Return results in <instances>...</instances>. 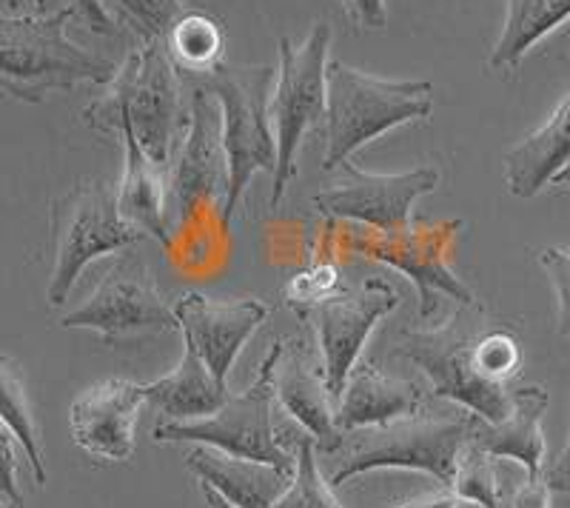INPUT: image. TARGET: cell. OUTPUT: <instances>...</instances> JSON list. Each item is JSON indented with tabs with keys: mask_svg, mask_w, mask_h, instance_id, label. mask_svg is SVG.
<instances>
[{
	"mask_svg": "<svg viewBox=\"0 0 570 508\" xmlns=\"http://www.w3.org/2000/svg\"><path fill=\"white\" fill-rule=\"evenodd\" d=\"M279 358V340L263 358L257 378L240 394H228L220 409L200 420H160L155 426L157 443H200L223 451V455L257 460L277 469H297V457L279 443L274 426V363Z\"/></svg>",
	"mask_w": 570,
	"mask_h": 508,
	"instance_id": "obj_7",
	"label": "cell"
},
{
	"mask_svg": "<svg viewBox=\"0 0 570 508\" xmlns=\"http://www.w3.org/2000/svg\"><path fill=\"white\" fill-rule=\"evenodd\" d=\"M163 43L169 49L177 72L203 80L223 63L226 32L214 14L203 12V9H183Z\"/></svg>",
	"mask_w": 570,
	"mask_h": 508,
	"instance_id": "obj_25",
	"label": "cell"
},
{
	"mask_svg": "<svg viewBox=\"0 0 570 508\" xmlns=\"http://www.w3.org/2000/svg\"><path fill=\"white\" fill-rule=\"evenodd\" d=\"M460 228V217L428 223V226L411 223L409 228H400V232L351 226L340 232L337 246L345 252L365 254L371 261H380L405 274L420 292V312L416 314L420 320H431L440 309V297L456 300L465 309H480L471 289L451 272V246H454Z\"/></svg>",
	"mask_w": 570,
	"mask_h": 508,
	"instance_id": "obj_9",
	"label": "cell"
},
{
	"mask_svg": "<svg viewBox=\"0 0 570 508\" xmlns=\"http://www.w3.org/2000/svg\"><path fill=\"white\" fill-rule=\"evenodd\" d=\"M274 394L285 414H292L325 455H334L343 446L345 434L337 429V406L325 385L323 363L312 360L299 340H279V358L274 363Z\"/></svg>",
	"mask_w": 570,
	"mask_h": 508,
	"instance_id": "obj_17",
	"label": "cell"
},
{
	"mask_svg": "<svg viewBox=\"0 0 570 508\" xmlns=\"http://www.w3.org/2000/svg\"><path fill=\"white\" fill-rule=\"evenodd\" d=\"M553 183H564V186H570V166L564 172H559V177Z\"/></svg>",
	"mask_w": 570,
	"mask_h": 508,
	"instance_id": "obj_41",
	"label": "cell"
},
{
	"mask_svg": "<svg viewBox=\"0 0 570 508\" xmlns=\"http://www.w3.org/2000/svg\"><path fill=\"white\" fill-rule=\"evenodd\" d=\"M142 232L124 221L117 209V192L104 180L78 183L52 203L55 268L46 297L63 306L83 268L106 254L126 252L142 241Z\"/></svg>",
	"mask_w": 570,
	"mask_h": 508,
	"instance_id": "obj_8",
	"label": "cell"
},
{
	"mask_svg": "<svg viewBox=\"0 0 570 508\" xmlns=\"http://www.w3.org/2000/svg\"><path fill=\"white\" fill-rule=\"evenodd\" d=\"M340 272L331 261H317L308 268L297 272L285 286V303L294 309L297 314H303L305 309L317 306L320 300H325L328 294L337 292Z\"/></svg>",
	"mask_w": 570,
	"mask_h": 508,
	"instance_id": "obj_31",
	"label": "cell"
},
{
	"mask_svg": "<svg viewBox=\"0 0 570 508\" xmlns=\"http://www.w3.org/2000/svg\"><path fill=\"white\" fill-rule=\"evenodd\" d=\"M570 166V95L537 131L505 155V180L513 197H537Z\"/></svg>",
	"mask_w": 570,
	"mask_h": 508,
	"instance_id": "obj_21",
	"label": "cell"
},
{
	"mask_svg": "<svg viewBox=\"0 0 570 508\" xmlns=\"http://www.w3.org/2000/svg\"><path fill=\"white\" fill-rule=\"evenodd\" d=\"M200 491H203V497H206L208 508H237V506H232V502H228L226 497H220L214 489H208V486H203V482H200Z\"/></svg>",
	"mask_w": 570,
	"mask_h": 508,
	"instance_id": "obj_40",
	"label": "cell"
},
{
	"mask_svg": "<svg viewBox=\"0 0 570 508\" xmlns=\"http://www.w3.org/2000/svg\"><path fill=\"white\" fill-rule=\"evenodd\" d=\"M83 124L98 131L135 129L137 144L151 164L169 169L188 126L183 75L163 40H149L117 66L109 89L83 109Z\"/></svg>",
	"mask_w": 570,
	"mask_h": 508,
	"instance_id": "obj_1",
	"label": "cell"
},
{
	"mask_svg": "<svg viewBox=\"0 0 570 508\" xmlns=\"http://www.w3.org/2000/svg\"><path fill=\"white\" fill-rule=\"evenodd\" d=\"M337 169V180L314 195L320 215L331 221H354L376 232L409 228L414 223L411 206L440 186V172L434 166H420L400 175H371L345 160Z\"/></svg>",
	"mask_w": 570,
	"mask_h": 508,
	"instance_id": "obj_14",
	"label": "cell"
},
{
	"mask_svg": "<svg viewBox=\"0 0 570 508\" xmlns=\"http://www.w3.org/2000/svg\"><path fill=\"white\" fill-rule=\"evenodd\" d=\"M476 338L480 332L465 323V306H460L445 326L405 334L400 354L420 365L440 398L465 406L471 414L488 423H499L511 411L513 391H508V385L491 383L476 372L473 363Z\"/></svg>",
	"mask_w": 570,
	"mask_h": 508,
	"instance_id": "obj_11",
	"label": "cell"
},
{
	"mask_svg": "<svg viewBox=\"0 0 570 508\" xmlns=\"http://www.w3.org/2000/svg\"><path fill=\"white\" fill-rule=\"evenodd\" d=\"M117 135H120L126 149L124 180H120V189H117V209L137 232H142L146 237H155L163 246H169L166 169L155 166L146 157L129 124L117 126Z\"/></svg>",
	"mask_w": 570,
	"mask_h": 508,
	"instance_id": "obj_22",
	"label": "cell"
},
{
	"mask_svg": "<svg viewBox=\"0 0 570 508\" xmlns=\"http://www.w3.org/2000/svg\"><path fill=\"white\" fill-rule=\"evenodd\" d=\"M340 3L360 29H385L389 23L385 0H340Z\"/></svg>",
	"mask_w": 570,
	"mask_h": 508,
	"instance_id": "obj_36",
	"label": "cell"
},
{
	"mask_svg": "<svg viewBox=\"0 0 570 508\" xmlns=\"http://www.w3.org/2000/svg\"><path fill=\"white\" fill-rule=\"evenodd\" d=\"M471 440V418L448 420H394L385 426H368L345 434L337 471L331 486H345L365 471L409 469L425 471L445 486H454L456 463Z\"/></svg>",
	"mask_w": 570,
	"mask_h": 508,
	"instance_id": "obj_6",
	"label": "cell"
},
{
	"mask_svg": "<svg viewBox=\"0 0 570 508\" xmlns=\"http://www.w3.org/2000/svg\"><path fill=\"white\" fill-rule=\"evenodd\" d=\"M570 18V0H505V23L493 43L488 69L513 72L539 40Z\"/></svg>",
	"mask_w": 570,
	"mask_h": 508,
	"instance_id": "obj_24",
	"label": "cell"
},
{
	"mask_svg": "<svg viewBox=\"0 0 570 508\" xmlns=\"http://www.w3.org/2000/svg\"><path fill=\"white\" fill-rule=\"evenodd\" d=\"M66 9L95 35H117V27H120L106 7V0H66Z\"/></svg>",
	"mask_w": 570,
	"mask_h": 508,
	"instance_id": "obj_34",
	"label": "cell"
},
{
	"mask_svg": "<svg viewBox=\"0 0 570 508\" xmlns=\"http://www.w3.org/2000/svg\"><path fill=\"white\" fill-rule=\"evenodd\" d=\"M465 508H476V506H465Z\"/></svg>",
	"mask_w": 570,
	"mask_h": 508,
	"instance_id": "obj_43",
	"label": "cell"
},
{
	"mask_svg": "<svg viewBox=\"0 0 570 508\" xmlns=\"http://www.w3.org/2000/svg\"><path fill=\"white\" fill-rule=\"evenodd\" d=\"M0 508H12V506H9V502L3 500V497H0Z\"/></svg>",
	"mask_w": 570,
	"mask_h": 508,
	"instance_id": "obj_42",
	"label": "cell"
},
{
	"mask_svg": "<svg viewBox=\"0 0 570 508\" xmlns=\"http://www.w3.org/2000/svg\"><path fill=\"white\" fill-rule=\"evenodd\" d=\"M422 406V389L411 380L389 378L376 365L356 363L337 403V429L351 434L368 426H385L414 418Z\"/></svg>",
	"mask_w": 570,
	"mask_h": 508,
	"instance_id": "obj_20",
	"label": "cell"
},
{
	"mask_svg": "<svg viewBox=\"0 0 570 508\" xmlns=\"http://www.w3.org/2000/svg\"><path fill=\"white\" fill-rule=\"evenodd\" d=\"M142 398L163 420H200L214 414L228 400V389L217 383L208 365L191 345L183 343V358L177 369L155 383L140 385Z\"/></svg>",
	"mask_w": 570,
	"mask_h": 508,
	"instance_id": "obj_23",
	"label": "cell"
},
{
	"mask_svg": "<svg viewBox=\"0 0 570 508\" xmlns=\"http://www.w3.org/2000/svg\"><path fill=\"white\" fill-rule=\"evenodd\" d=\"M106 7L117 23L135 29L142 43L166 38L171 23L186 9L183 0H106Z\"/></svg>",
	"mask_w": 570,
	"mask_h": 508,
	"instance_id": "obj_30",
	"label": "cell"
},
{
	"mask_svg": "<svg viewBox=\"0 0 570 508\" xmlns=\"http://www.w3.org/2000/svg\"><path fill=\"white\" fill-rule=\"evenodd\" d=\"M186 466L200 477L203 486L226 497L237 508H274L294 477L292 471L277 466L223 455L212 446H197L188 451Z\"/></svg>",
	"mask_w": 570,
	"mask_h": 508,
	"instance_id": "obj_19",
	"label": "cell"
},
{
	"mask_svg": "<svg viewBox=\"0 0 570 508\" xmlns=\"http://www.w3.org/2000/svg\"><path fill=\"white\" fill-rule=\"evenodd\" d=\"M544 480H548L551 491H564V495H570V434L562 455H559L557 460L548 466V471H544Z\"/></svg>",
	"mask_w": 570,
	"mask_h": 508,
	"instance_id": "obj_37",
	"label": "cell"
},
{
	"mask_svg": "<svg viewBox=\"0 0 570 508\" xmlns=\"http://www.w3.org/2000/svg\"><path fill=\"white\" fill-rule=\"evenodd\" d=\"M473 363H476V372L485 380L508 385V380L517 378L519 365H522V345H519V338L511 329H485L476 338V345H473Z\"/></svg>",
	"mask_w": 570,
	"mask_h": 508,
	"instance_id": "obj_29",
	"label": "cell"
},
{
	"mask_svg": "<svg viewBox=\"0 0 570 508\" xmlns=\"http://www.w3.org/2000/svg\"><path fill=\"white\" fill-rule=\"evenodd\" d=\"M551 398L542 385H522L513 391V406L505 420L488 423V420L468 414L471 418V443L480 446L485 455L508 457L525 466L531 477L544 471V437H542V414Z\"/></svg>",
	"mask_w": 570,
	"mask_h": 508,
	"instance_id": "obj_18",
	"label": "cell"
},
{
	"mask_svg": "<svg viewBox=\"0 0 570 508\" xmlns=\"http://www.w3.org/2000/svg\"><path fill=\"white\" fill-rule=\"evenodd\" d=\"M0 420L9 426V431H12L23 455H27L35 482L46 486L43 449H40V429L38 420H35L32 400H29L27 383H23L18 363L3 358V354H0Z\"/></svg>",
	"mask_w": 570,
	"mask_h": 508,
	"instance_id": "obj_26",
	"label": "cell"
},
{
	"mask_svg": "<svg viewBox=\"0 0 570 508\" xmlns=\"http://www.w3.org/2000/svg\"><path fill=\"white\" fill-rule=\"evenodd\" d=\"M402 303V294L383 277H365L356 289L334 292L317 306L297 314L303 323H312L320 345V363L334 406L343 398L345 383L360 363L371 332L383 318H389Z\"/></svg>",
	"mask_w": 570,
	"mask_h": 508,
	"instance_id": "obj_12",
	"label": "cell"
},
{
	"mask_svg": "<svg viewBox=\"0 0 570 508\" xmlns=\"http://www.w3.org/2000/svg\"><path fill=\"white\" fill-rule=\"evenodd\" d=\"M434 111L431 80H385L343 60L328 63L323 169L334 172L385 131Z\"/></svg>",
	"mask_w": 570,
	"mask_h": 508,
	"instance_id": "obj_3",
	"label": "cell"
},
{
	"mask_svg": "<svg viewBox=\"0 0 570 508\" xmlns=\"http://www.w3.org/2000/svg\"><path fill=\"white\" fill-rule=\"evenodd\" d=\"M328 46L331 27L317 20L299 43L277 40L279 72L268 104L274 137H277V169L272 175V209H279L288 183L297 177V155L308 131L325 126L328 100Z\"/></svg>",
	"mask_w": 570,
	"mask_h": 508,
	"instance_id": "obj_5",
	"label": "cell"
},
{
	"mask_svg": "<svg viewBox=\"0 0 570 508\" xmlns=\"http://www.w3.org/2000/svg\"><path fill=\"white\" fill-rule=\"evenodd\" d=\"M60 326L98 332L106 345H137L175 332L180 323L175 309L166 306L157 292L149 263L129 252L104 274L98 289L75 312L60 320Z\"/></svg>",
	"mask_w": 570,
	"mask_h": 508,
	"instance_id": "obj_10",
	"label": "cell"
},
{
	"mask_svg": "<svg viewBox=\"0 0 570 508\" xmlns=\"http://www.w3.org/2000/svg\"><path fill=\"white\" fill-rule=\"evenodd\" d=\"M272 66L220 63L203 78V89L217 100L223 115V146L228 160V192L220 209V232L228 237L240 209L248 183L257 172L277 169V137H274L268 104H272Z\"/></svg>",
	"mask_w": 570,
	"mask_h": 508,
	"instance_id": "obj_4",
	"label": "cell"
},
{
	"mask_svg": "<svg viewBox=\"0 0 570 508\" xmlns=\"http://www.w3.org/2000/svg\"><path fill=\"white\" fill-rule=\"evenodd\" d=\"M69 9L52 14L0 12V89L23 104H43L49 91L109 84L117 66L69 40Z\"/></svg>",
	"mask_w": 570,
	"mask_h": 508,
	"instance_id": "obj_2",
	"label": "cell"
},
{
	"mask_svg": "<svg viewBox=\"0 0 570 508\" xmlns=\"http://www.w3.org/2000/svg\"><path fill=\"white\" fill-rule=\"evenodd\" d=\"M228 192V160L223 146V115L203 86L188 98V126L166 169V206L177 228L186 226L197 206L223 209Z\"/></svg>",
	"mask_w": 570,
	"mask_h": 508,
	"instance_id": "obj_13",
	"label": "cell"
},
{
	"mask_svg": "<svg viewBox=\"0 0 570 508\" xmlns=\"http://www.w3.org/2000/svg\"><path fill=\"white\" fill-rule=\"evenodd\" d=\"M49 0H0L3 14H46Z\"/></svg>",
	"mask_w": 570,
	"mask_h": 508,
	"instance_id": "obj_38",
	"label": "cell"
},
{
	"mask_svg": "<svg viewBox=\"0 0 570 508\" xmlns=\"http://www.w3.org/2000/svg\"><path fill=\"white\" fill-rule=\"evenodd\" d=\"M539 263L551 277V286L557 292L559 306V332L570 334V248H542Z\"/></svg>",
	"mask_w": 570,
	"mask_h": 508,
	"instance_id": "obj_32",
	"label": "cell"
},
{
	"mask_svg": "<svg viewBox=\"0 0 570 508\" xmlns=\"http://www.w3.org/2000/svg\"><path fill=\"white\" fill-rule=\"evenodd\" d=\"M0 497L12 508H23V495L18 486V451H14V434L0 420Z\"/></svg>",
	"mask_w": 570,
	"mask_h": 508,
	"instance_id": "obj_33",
	"label": "cell"
},
{
	"mask_svg": "<svg viewBox=\"0 0 570 508\" xmlns=\"http://www.w3.org/2000/svg\"><path fill=\"white\" fill-rule=\"evenodd\" d=\"M451 489L460 497V502H471L476 508H502V489H499L493 457L471 440L462 449Z\"/></svg>",
	"mask_w": 570,
	"mask_h": 508,
	"instance_id": "obj_28",
	"label": "cell"
},
{
	"mask_svg": "<svg viewBox=\"0 0 570 508\" xmlns=\"http://www.w3.org/2000/svg\"><path fill=\"white\" fill-rule=\"evenodd\" d=\"M396 508H462L460 497L456 495H436V497H425V500H411L402 502Z\"/></svg>",
	"mask_w": 570,
	"mask_h": 508,
	"instance_id": "obj_39",
	"label": "cell"
},
{
	"mask_svg": "<svg viewBox=\"0 0 570 508\" xmlns=\"http://www.w3.org/2000/svg\"><path fill=\"white\" fill-rule=\"evenodd\" d=\"M502 508H551V486L544 480V471L537 477L528 475L519 489L502 495Z\"/></svg>",
	"mask_w": 570,
	"mask_h": 508,
	"instance_id": "obj_35",
	"label": "cell"
},
{
	"mask_svg": "<svg viewBox=\"0 0 570 508\" xmlns=\"http://www.w3.org/2000/svg\"><path fill=\"white\" fill-rule=\"evenodd\" d=\"M183 343L200 354L217 383L226 385L243 345L272 314L266 300H212L200 292L183 294L175 303Z\"/></svg>",
	"mask_w": 570,
	"mask_h": 508,
	"instance_id": "obj_15",
	"label": "cell"
},
{
	"mask_svg": "<svg viewBox=\"0 0 570 508\" xmlns=\"http://www.w3.org/2000/svg\"><path fill=\"white\" fill-rule=\"evenodd\" d=\"M142 406L146 398L137 383L120 378L104 380L71 403V437L91 457L124 463L135 451V426Z\"/></svg>",
	"mask_w": 570,
	"mask_h": 508,
	"instance_id": "obj_16",
	"label": "cell"
},
{
	"mask_svg": "<svg viewBox=\"0 0 570 508\" xmlns=\"http://www.w3.org/2000/svg\"><path fill=\"white\" fill-rule=\"evenodd\" d=\"M294 457H297V469H294L292 486L283 491L274 508H343L334 497V486L325 480L317 463V443L312 434H299L294 440Z\"/></svg>",
	"mask_w": 570,
	"mask_h": 508,
	"instance_id": "obj_27",
	"label": "cell"
}]
</instances>
